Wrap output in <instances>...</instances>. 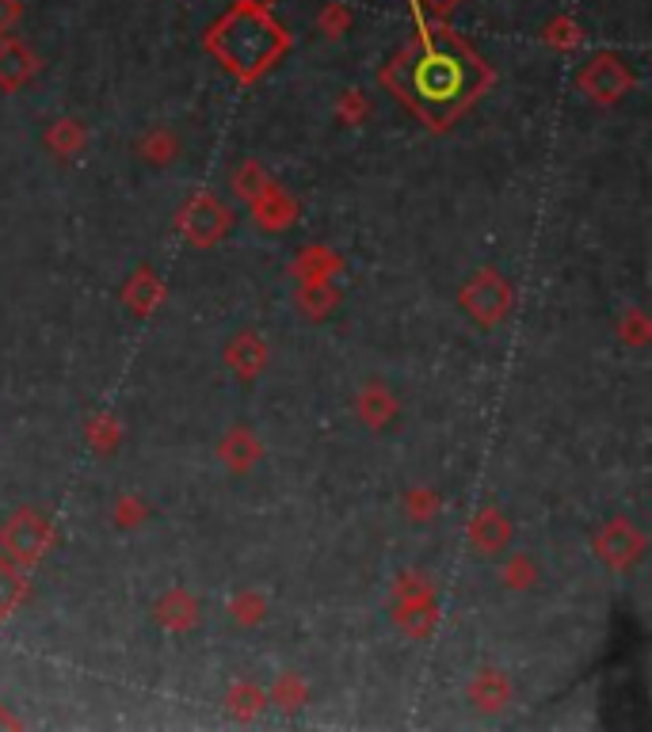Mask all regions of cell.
<instances>
[{"label": "cell", "mask_w": 652, "mask_h": 732, "mask_svg": "<svg viewBox=\"0 0 652 732\" xmlns=\"http://www.w3.org/2000/svg\"><path fill=\"white\" fill-rule=\"evenodd\" d=\"M477 85V66L458 42H451L446 34H432L427 39L424 53L416 58L413 69V88L416 100L427 107V111H451L458 107Z\"/></svg>", "instance_id": "obj_1"}]
</instances>
